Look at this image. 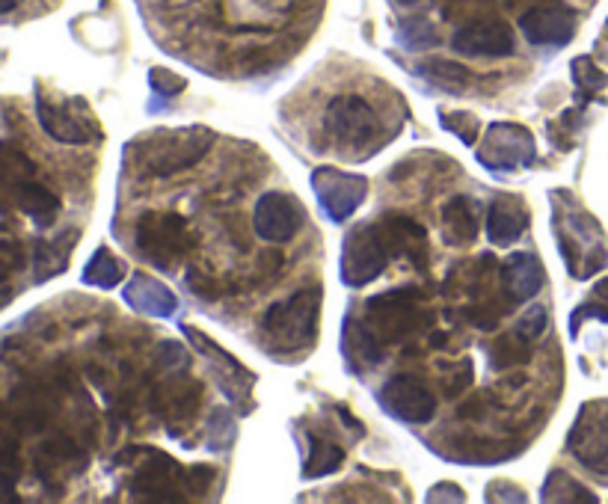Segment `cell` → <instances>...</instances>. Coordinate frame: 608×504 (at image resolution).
I'll return each instance as SVG.
<instances>
[{
	"instance_id": "cell-40",
	"label": "cell",
	"mask_w": 608,
	"mask_h": 504,
	"mask_svg": "<svg viewBox=\"0 0 608 504\" xmlns=\"http://www.w3.org/2000/svg\"><path fill=\"white\" fill-rule=\"evenodd\" d=\"M493 486H499L502 493L490 490V493H487V498H508V502H525L523 490H516V486L508 484V481H499V484H493Z\"/></svg>"
},
{
	"instance_id": "cell-31",
	"label": "cell",
	"mask_w": 608,
	"mask_h": 504,
	"mask_svg": "<svg viewBox=\"0 0 608 504\" xmlns=\"http://www.w3.org/2000/svg\"><path fill=\"white\" fill-rule=\"evenodd\" d=\"M398 42L407 51H428L439 42L434 24L425 19H407L398 30Z\"/></svg>"
},
{
	"instance_id": "cell-34",
	"label": "cell",
	"mask_w": 608,
	"mask_h": 504,
	"mask_svg": "<svg viewBox=\"0 0 608 504\" xmlns=\"http://www.w3.org/2000/svg\"><path fill=\"white\" fill-rule=\"evenodd\" d=\"M235 433H238V428H235V419H232V412H228L226 407H214L211 409V419H209V446L214 448V451H226V448H232V442H235Z\"/></svg>"
},
{
	"instance_id": "cell-6",
	"label": "cell",
	"mask_w": 608,
	"mask_h": 504,
	"mask_svg": "<svg viewBox=\"0 0 608 504\" xmlns=\"http://www.w3.org/2000/svg\"><path fill=\"white\" fill-rule=\"evenodd\" d=\"M392 253L383 238L381 223L377 226H356L344 235L342 244V282L348 288H362L381 277L390 267Z\"/></svg>"
},
{
	"instance_id": "cell-24",
	"label": "cell",
	"mask_w": 608,
	"mask_h": 504,
	"mask_svg": "<svg viewBox=\"0 0 608 504\" xmlns=\"http://www.w3.org/2000/svg\"><path fill=\"white\" fill-rule=\"evenodd\" d=\"M541 498L550 504H597L599 502L588 486L579 484V481H576L573 475H567L564 469L550 472V478L543 481Z\"/></svg>"
},
{
	"instance_id": "cell-26",
	"label": "cell",
	"mask_w": 608,
	"mask_h": 504,
	"mask_svg": "<svg viewBox=\"0 0 608 504\" xmlns=\"http://www.w3.org/2000/svg\"><path fill=\"white\" fill-rule=\"evenodd\" d=\"M413 72L418 77H425L437 89H446V93H455V96H460L466 86H469V81H472L469 68L460 66V63H448V60H425Z\"/></svg>"
},
{
	"instance_id": "cell-36",
	"label": "cell",
	"mask_w": 608,
	"mask_h": 504,
	"mask_svg": "<svg viewBox=\"0 0 608 504\" xmlns=\"http://www.w3.org/2000/svg\"><path fill=\"white\" fill-rule=\"evenodd\" d=\"M546 324H550V312H546L543 305H532V309L520 318V324H516L513 333L523 335L525 342H537L543 335V330H546Z\"/></svg>"
},
{
	"instance_id": "cell-20",
	"label": "cell",
	"mask_w": 608,
	"mask_h": 504,
	"mask_svg": "<svg viewBox=\"0 0 608 504\" xmlns=\"http://www.w3.org/2000/svg\"><path fill=\"white\" fill-rule=\"evenodd\" d=\"M525 228H529V211H525L523 200H516V196L493 200V205L487 211V238L493 240L495 247L516 244L523 238Z\"/></svg>"
},
{
	"instance_id": "cell-38",
	"label": "cell",
	"mask_w": 608,
	"mask_h": 504,
	"mask_svg": "<svg viewBox=\"0 0 608 504\" xmlns=\"http://www.w3.org/2000/svg\"><path fill=\"white\" fill-rule=\"evenodd\" d=\"M476 368H472V360H463L457 368H451L442 383V389H446V398H460L469 386H472V377H476Z\"/></svg>"
},
{
	"instance_id": "cell-41",
	"label": "cell",
	"mask_w": 608,
	"mask_h": 504,
	"mask_svg": "<svg viewBox=\"0 0 608 504\" xmlns=\"http://www.w3.org/2000/svg\"><path fill=\"white\" fill-rule=\"evenodd\" d=\"M15 481H19V478L0 475V502H19V495H15Z\"/></svg>"
},
{
	"instance_id": "cell-17",
	"label": "cell",
	"mask_w": 608,
	"mask_h": 504,
	"mask_svg": "<svg viewBox=\"0 0 608 504\" xmlns=\"http://www.w3.org/2000/svg\"><path fill=\"white\" fill-rule=\"evenodd\" d=\"M502 288L504 294L523 303V300H532L537 297V291L543 288V279H546V270H543L541 258L534 253H511V256L502 261Z\"/></svg>"
},
{
	"instance_id": "cell-35",
	"label": "cell",
	"mask_w": 608,
	"mask_h": 504,
	"mask_svg": "<svg viewBox=\"0 0 608 504\" xmlns=\"http://www.w3.org/2000/svg\"><path fill=\"white\" fill-rule=\"evenodd\" d=\"M573 81L579 86L582 93H599L608 86V75L602 68L594 66L590 57H576L573 60Z\"/></svg>"
},
{
	"instance_id": "cell-8",
	"label": "cell",
	"mask_w": 608,
	"mask_h": 504,
	"mask_svg": "<svg viewBox=\"0 0 608 504\" xmlns=\"http://www.w3.org/2000/svg\"><path fill=\"white\" fill-rule=\"evenodd\" d=\"M567 451L590 472L608 475V400H590L579 409L567 433Z\"/></svg>"
},
{
	"instance_id": "cell-23",
	"label": "cell",
	"mask_w": 608,
	"mask_h": 504,
	"mask_svg": "<svg viewBox=\"0 0 608 504\" xmlns=\"http://www.w3.org/2000/svg\"><path fill=\"white\" fill-rule=\"evenodd\" d=\"M12 200H15V205H19L28 217H33V223H39L42 228L51 226L60 214L57 196H54L49 187L36 184V181H28L24 187H19V193H15Z\"/></svg>"
},
{
	"instance_id": "cell-42",
	"label": "cell",
	"mask_w": 608,
	"mask_h": 504,
	"mask_svg": "<svg viewBox=\"0 0 608 504\" xmlns=\"http://www.w3.org/2000/svg\"><path fill=\"white\" fill-rule=\"evenodd\" d=\"M339 416H342V421H344V425H348V428H353V430H356V433H362V425H360V421H356V419H353V416H351V412H348V409L339 407Z\"/></svg>"
},
{
	"instance_id": "cell-21",
	"label": "cell",
	"mask_w": 608,
	"mask_h": 504,
	"mask_svg": "<svg viewBox=\"0 0 608 504\" xmlns=\"http://www.w3.org/2000/svg\"><path fill=\"white\" fill-rule=\"evenodd\" d=\"M478 202L472 196H455L442 208V226H446V244L451 247H469L478 238Z\"/></svg>"
},
{
	"instance_id": "cell-37",
	"label": "cell",
	"mask_w": 608,
	"mask_h": 504,
	"mask_svg": "<svg viewBox=\"0 0 608 504\" xmlns=\"http://www.w3.org/2000/svg\"><path fill=\"white\" fill-rule=\"evenodd\" d=\"M149 84H152V89L158 96L172 98L184 93L188 81L181 75H175V72H170V68H152V72H149Z\"/></svg>"
},
{
	"instance_id": "cell-33",
	"label": "cell",
	"mask_w": 608,
	"mask_h": 504,
	"mask_svg": "<svg viewBox=\"0 0 608 504\" xmlns=\"http://www.w3.org/2000/svg\"><path fill=\"white\" fill-rule=\"evenodd\" d=\"M585 318H599V321H606L608 324V277L594 286V291H590V297H588V303H582L579 309L573 312V318H570L573 335L579 333V326Z\"/></svg>"
},
{
	"instance_id": "cell-44",
	"label": "cell",
	"mask_w": 608,
	"mask_h": 504,
	"mask_svg": "<svg viewBox=\"0 0 608 504\" xmlns=\"http://www.w3.org/2000/svg\"><path fill=\"white\" fill-rule=\"evenodd\" d=\"M401 7H413V3H418V0H398Z\"/></svg>"
},
{
	"instance_id": "cell-30",
	"label": "cell",
	"mask_w": 608,
	"mask_h": 504,
	"mask_svg": "<svg viewBox=\"0 0 608 504\" xmlns=\"http://www.w3.org/2000/svg\"><path fill=\"white\" fill-rule=\"evenodd\" d=\"M532 356V351H529V342H525L523 335H502L499 342L493 344V356H490V362H493L495 372H504V368H513V365H520V362H525Z\"/></svg>"
},
{
	"instance_id": "cell-14",
	"label": "cell",
	"mask_w": 608,
	"mask_h": 504,
	"mask_svg": "<svg viewBox=\"0 0 608 504\" xmlns=\"http://www.w3.org/2000/svg\"><path fill=\"white\" fill-rule=\"evenodd\" d=\"M184 335H188V339H191V342L200 347L202 356H209V360L217 365V383L223 386V392H226L228 398H232V400L241 398L249 409L247 395H249V389H253L256 377H253V374H249L247 368H244V365L235 360V356H228V353L223 351L217 342H211L209 335H202L200 330H193V326H184Z\"/></svg>"
},
{
	"instance_id": "cell-4",
	"label": "cell",
	"mask_w": 608,
	"mask_h": 504,
	"mask_svg": "<svg viewBox=\"0 0 608 504\" xmlns=\"http://www.w3.org/2000/svg\"><path fill=\"white\" fill-rule=\"evenodd\" d=\"M134 247L158 270H172L191 249L188 219L170 211H146L134 226Z\"/></svg>"
},
{
	"instance_id": "cell-32",
	"label": "cell",
	"mask_w": 608,
	"mask_h": 504,
	"mask_svg": "<svg viewBox=\"0 0 608 504\" xmlns=\"http://www.w3.org/2000/svg\"><path fill=\"white\" fill-rule=\"evenodd\" d=\"M439 125H442L446 131L457 133V140L463 146L478 143L481 122H478V116L469 114V110H442V114H439Z\"/></svg>"
},
{
	"instance_id": "cell-18",
	"label": "cell",
	"mask_w": 608,
	"mask_h": 504,
	"mask_svg": "<svg viewBox=\"0 0 608 504\" xmlns=\"http://www.w3.org/2000/svg\"><path fill=\"white\" fill-rule=\"evenodd\" d=\"M381 232L392 258H407L409 265L418 267V270L428 265V235L416 219L386 217L381 223Z\"/></svg>"
},
{
	"instance_id": "cell-15",
	"label": "cell",
	"mask_w": 608,
	"mask_h": 504,
	"mask_svg": "<svg viewBox=\"0 0 608 504\" xmlns=\"http://www.w3.org/2000/svg\"><path fill=\"white\" fill-rule=\"evenodd\" d=\"M75 101H68V105H51L49 98L39 96L36 98V116L39 125L45 128L51 140H57V143L66 146H84L89 143L96 133H93V125L86 119L81 110H72Z\"/></svg>"
},
{
	"instance_id": "cell-10",
	"label": "cell",
	"mask_w": 608,
	"mask_h": 504,
	"mask_svg": "<svg viewBox=\"0 0 608 504\" xmlns=\"http://www.w3.org/2000/svg\"><path fill=\"white\" fill-rule=\"evenodd\" d=\"M312 191L321 202L323 214L333 223H344L369 196V181L335 167H318L312 172Z\"/></svg>"
},
{
	"instance_id": "cell-19",
	"label": "cell",
	"mask_w": 608,
	"mask_h": 504,
	"mask_svg": "<svg viewBox=\"0 0 608 504\" xmlns=\"http://www.w3.org/2000/svg\"><path fill=\"white\" fill-rule=\"evenodd\" d=\"M122 297L134 312L149 314V318H172V314L179 312V297L172 294L163 282H158L154 277H146V274L131 277Z\"/></svg>"
},
{
	"instance_id": "cell-28",
	"label": "cell",
	"mask_w": 608,
	"mask_h": 504,
	"mask_svg": "<svg viewBox=\"0 0 608 504\" xmlns=\"http://www.w3.org/2000/svg\"><path fill=\"white\" fill-rule=\"evenodd\" d=\"M344 463V451L335 442H327L321 437H309V457L303 463V478L306 481H314V478H323L335 472V469Z\"/></svg>"
},
{
	"instance_id": "cell-27",
	"label": "cell",
	"mask_w": 608,
	"mask_h": 504,
	"mask_svg": "<svg viewBox=\"0 0 608 504\" xmlns=\"http://www.w3.org/2000/svg\"><path fill=\"white\" fill-rule=\"evenodd\" d=\"M77 240V232H66L60 235L57 240H45V244H36V253H33V261H36V277L39 279H51L63 274L68 267V249Z\"/></svg>"
},
{
	"instance_id": "cell-16",
	"label": "cell",
	"mask_w": 608,
	"mask_h": 504,
	"mask_svg": "<svg viewBox=\"0 0 608 504\" xmlns=\"http://www.w3.org/2000/svg\"><path fill=\"white\" fill-rule=\"evenodd\" d=\"M520 30L532 45L561 49L576 33V15L570 10H561V7H534L520 19Z\"/></svg>"
},
{
	"instance_id": "cell-12",
	"label": "cell",
	"mask_w": 608,
	"mask_h": 504,
	"mask_svg": "<svg viewBox=\"0 0 608 504\" xmlns=\"http://www.w3.org/2000/svg\"><path fill=\"white\" fill-rule=\"evenodd\" d=\"M253 223H256L258 238L267 240V244H288L303 228L306 214L295 196L270 191L265 196H258Z\"/></svg>"
},
{
	"instance_id": "cell-11",
	"label": "cell",
	"mask_w": 608,
	"mask_h": 504,
	"mask_svg": "<svg viewBox=\"0 0 608 504\" xmlns=\"http://www.w3.org/2000/svg\"><path fill=\"white\" fill-rule=\"evenodd\" d=\"M381 404L392 419L407 425H428L437 412V398L413 374H398L381 389Z\"/></svg>"
},
{
	"instance_id": "cell-3",
	"label": "cell",
	"mask_w": 608,
	"mask_h": 504,
	"mask_svg": "<svg viewBox=\"0 0 608 504\" xmlns=\"http://www.w3.org/2000/svg\"><path fill=\"white\" fill-rule=\"evenodd\" d=\"M555 228H558L561 258H564L573 279H590L597 270L606 267V240H602L599 223L590 214L579 208H558Z\"/></svg>"
},
{
	"instance_id": "cell-13",
	"label": "cell",
	"mask_w": 608,
	"mask_h": 504,
	"mask_svg": "<svg viewBox=\"0 0 608 504\" xmlns=\"http://www.w3.org/2000/svg\"><path fill=\"white\" fill-rule=\"evenodd\" d=\"M451 49L463 57H508L516 39L504 21H472L451 36Z\"/></svg>"
},
{
	"instance_id": "cell-29",
	"label": "cell",
	"mask_w": 608,
	"mask_h": 504,
	"mask_svg": "<svg viewBox=\"0 0 608 504\" xmlns=\"http://www.w3.org/2000/svg\"><path fill=\"white\" fill-rule=\"evenodd\" d=\"M125 279V265L110 253V249H98L96 256L89 258V265L84 270L86 286L96 288H116Z\"/></svg>"
},
{
	"instance_id": "cell-39",
	"label": "cell",
	"mask_w": 608,
	"mask_h": 504,
	"mask_svg": "<svg viewBox=\"0 0 608 504\" xmlns=\"http://www.w3.org/2000/svg\"><path fill=\"white\" fill-rule=\"evenodd\" d=\"M428 502H463V493L457 484H437L428 493Z\"/></svg>"
},
{
	"instance_id": "cell-9",
	"label": "cell",
	"mask_w": 608,
	"mask_h": 504,
	"mask_svg": "<svg viewBox=\"0 0 608 504\" xmlns=\"http://www.w3.org/2000/svg\"><path fill=\"white\" fill-rule=\"evenodd\" d=\"M369 314V330L381 335L383 342H401L409 333H416L422 324L418 314V291L416 288H395L381 297H371L365 303Z\"/></svg>"
},
{
	"instance_id": "cell-1",
	"label": "cell",
	"mask_w": 608,
	"mask_h": 504,
	"mask_svg": "<svg viewBox=\"0 0 608 504\" xmlns=\"http://www.w3.org/2000/svg\"><path fill=\"white\" fill-rule=\"evenodd\" d=\"M214 146V131L205 125L191 128H158L128 143L125 154L137 175L143 179H170L191 170Z\"/></svg>"
},
{
	"instance_id": "cell-7",
	"label": "cell",
	"mask_w": 608,
	"mask_h": 504,
	"mask_svg": "<svg viewBox=\"0 0 608 504\" xmlns=\"http://www.w3.org/2000/svg\"><path fill=\"white\" fill-rule=\"evenodd\" d=\"M534 158H537V146H534L532 131L513 122L490 125L478 146V161L490 172L525 170L532 167Z\"/></svg>"
},
{
	"instance_id": "cell-2",
	"label": "cell",
	"mask_w": 608,
	"mask_h": 504,
	"mask_svg": "<svg viewBox=\"0 0 608 504\" xmlns=\"http://www.w3.org/2000/svg\"><path fill=\"white\" fill-rule=\"evenodd\" d=\"M318 314H321V288L297 291L291 300H282L267 309L262 321V335L267 347L276 353L309 351L318 335Z\"/></svg>"
},
{
	"instance_id": "cell-43",
	"label": "cell",
	"mask_w": 608,
	"mask_h": 504,
	"mask_svg": "<svg viewBox=\"0 0 608 504\" xmlns=\"http://www.w3.org/2000/svg\"><path fill=\"white\" fill-rule=\"evenodd\" d=\"M19 3L21 0H0V15H3V12H12Z\"/></svg>"
},
{
	"instance_id": "cell-25",
	"label": "cell",
	"mask_w": 608,
	"mask_h": 504,
	"mask_svg": "<svg viewBox=\"0 0 608 504\" xmlns=\"http://www.w3.org/2000/svg\"><path fill=\"white\" fill-rule=\"evenodd\" d=\"M33 175H36V167H33L28 154L19 152L10 143H0V193L15 196L19 187L33 181Z\"/></svg>"
},
{
	"instance_id": "cell-5",
	"label": "cell",
	"mask_w": 608,
	"mask_h": 504,
	"mask_svg": "<svg viewBox=\"0 0 608 504\" xmlns=\"http://www.w3.org/2000/svg\"><path fill=\"white\" fill-rule=\"evenodd\" d=\"M323 128L333 137L339 149L356 154V161H365V154H371L381 146L377 143V114L360 96H335L327 105Z\"/></svg>"
},
{
	"instance_id": "cell-22",
	"label": "cell",
	"mask_w": 608,
	"mask_h": 504,
	"mask_svg": "<svg viewBox=\"0 0 608 504\" xmlns=\"http://www.w3.org/2000/svg\"><path fill=\"white\" fill-rule=\"evenodd\" d=\"M344 356L351 362V368H360V372L374 368L383 360L381 339L360 321H348L344 324Z\"/></svg>"
}]
</instances>
